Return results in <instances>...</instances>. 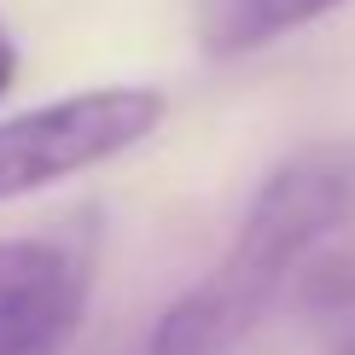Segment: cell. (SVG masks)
Masks as SVG:
<instances>
[{
    "label": "cell",
    "mask_w": 355,
    "mask_h": 355,
    "mask_svg": "<svg viewBox=\"0 0 355 355\" xmlns=\"http://www.w3.org/2000/svg\"><path fill=\"white\" fill-rule=\"evenodd\" d=\"M355 216V140H315L279 157L245 221L198 286L157 315L146 355H233L279 303L291 268Z\"/></svg>",
    "instance_id": "cell-1"
},
{
    "label": "cell",
    "mask_w": 355,
    "mask_h": 355,
    "mask_svg": "<svg viewBox=\"0 0 355 355\" xmlns=\"http://www.w3.org/2000/svg\"><path fill=\"white\" fill-rule=\"evenodd\" d=\"M164 111H169L164 87L111 82L6 116L0 123V204L47 192L70 175H87L111 157L135 152L140 140L157 135Z\"/></svg>",
    "instance_id": "cell-2"
},
{
    "label": "cell",
    "mask_w": 355,
    "mask_h": 355,
    "mask_svg": "<svg viewBox=\"0 0 355 355\" xmlns=\"http://www.w3.org/2000/svg\"><path fill=\"white\" fill-rule=\"evenodd\" d=\"M94 286V245L64 233L0 239V355H64Z\"/></svg>",
    "instance_id": "cell-3"
},
{
    "label": "cell",
    "mask_w": 355,
    "mask_h": 355,
    "mask_svg": "<svg viewBox=\"0 0 355 355\" xmlns=\"http://www.w3.org/2000/svg\"><path fill=\"white\" fill-rule=\"evenodd\" d=\"M344 0H204L198 6V47L210 58H239L257 47H274L291 29H309L315 18L338 12Z\"/></svg>",
    "instance_id": "cell-4"
},
{
    "label": "cell",
    "mask_w": 355,
    "mask_h": 355,
    "mask_svg": "<svg viewBox=\"0 0 355 355\" xmlns=\"http://www.w3.org/2000/svg\"><path fill=\"white\" fill-rule=\"evenodd\" d=\"M12 82H18V41H12L6 18H0V99L12 94Z\"/></svg>",
    "instance_id": "cell-5"
}]
</instances>
